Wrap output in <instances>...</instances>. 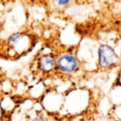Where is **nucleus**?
<instances>
[{
	"instance_id": "obj_7",
	"label": "nucleus",
	"mask_w": 121,
	"mask_h": 121,
	"mask_svg": "<svg viewBox=\"0 0 121 121\" xmlns=\"http://www.w3.org/2000/svg\"><path fill=\"white\" fill-rule=\"evenodd\" d=\"M1 115H2V108H1V106L0 105V118H1Z\"/></svg>"
},
{
	"instance_id": "obj_8",
	"label": "nucleus",
	"mask_w": 121,
	"mask_h": 121,
	"mask_svg": "<svg viewBox=\"0 0 121 121\" xmlns=\"http://www.w3.org/2000/svg\"><path fill=\"white\" fill-rule=\"evenodd\" d=\"M0 25H1V22H0Z\"/></svg>"
},
{
	"instance_id": "obj_4",
	"label": "nucleus",
	"mask_w": 121,
	"mask_h": 121,
	"mask_svg": "<svg viewBox=\"0 0 121 121\" xmlns=\"http://www.w3.org/2000/svg\"><path fill=\"white\" fill-rule=\"evenodd\" d=\"M79 63L71 53H63L57 58V71L64 74L74 73L78 69Z\"/></svg>"
},
{
	"instance_id": "obj_6",
	"label": "nucleus",
	"mask_w": 121,
	"mask_h": 121,
	"mask_svg": "<svg viewBox=\"0 0 121 121\" xmlns=\"http://www.w3.org/2000/svg\"><path fill=\"white\" fill-rule=\"evenodd\" d=\"M34 121H48L47 120H45V119H43V118H38L36 120H35Z\"/></svg>"
},
{
	"instance_id": "obj_1",
	"label": "nucleus",
	"mask_w": 121,
	"mask_h": 121,
	"mask_svg": "<svg viewBox=\"0 0 121 121\" xmlns=\"http://www.w3.org/2000/svg\"><path fill=\"white\" fill-rule=\"evenodd\" d=\"M4 52L9 57H20L33 48V41L30 36L22 31H17L9 35L4 41Z\"/></svg>"
},
{
	"instance_id": "obj_3",
	"label": "nucleus",
	"mask_w": 121,
	"mask_h": 121,
	"mask_svg": "<svg viewBox=\"0 0 121 121\" xmlns=\"http://www.w3.org/2000/svg\"><path fill=\"white\" fill-rule=\"evenodd\" d=\"M37 70L43 75H49L57 71V58L52 53L40 54L35 61Z\"/></svg>"
},
{
	"instance_id": "obj_5",
	"label": "nucleus",
	"mask_w": 121,
	"mask_h": 121,
	"mask_svg": "<svg viewBox=\"0 0 121 121\" xmlns=\"http://www.w3.org/2000/svg\"><path fill=\"white\" fill-rule=\"evenodd\" d=\"M70 1H71V0H55V4L60 7L66 6Z\"/></svg>"
},
{
	"instance_id": "obj_2",
	"label": "nucleus",
	"mask_w": 121,
	"mask_h": 121,
	"mask_svg": "<svg viewBox=\"0 0 121 121\" xmlns=\"http://www.w3.org/2000/svg\"><path fill=\"white\" fill-rule=\"evenodd\" d=\"M120 57L115 49L108 44H101L98 49V63L101 68H108L116 66Z\"/></svg>"
}]
</instances>
